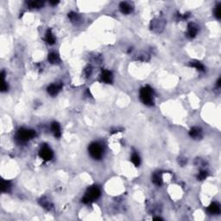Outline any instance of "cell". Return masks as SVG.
I'll use <instances>...</instances> for the list:
<instances>
[{
	"label": "cell",
	"instance_id": "10",
	"mask_svg": "<svg viewBox=\"0 0 221 221\" xmlns=\"http://www.w3.org/2000/svg\"><path fill=\"white\" fill-rule=\"evenodd\" d=\"M207 210L212 214H219L220 213V206L217 202H213L207 207Z\"/></svg>",
	"mask_w": 221,
	"mask_h": 221
},
{
	"label": "cell",
	"instance_id": "15",
	"mask_svg": "<svg viewBox=\"0 0 221 221\" xmlns=\"http://www.w3.org/2000/svg\"><path fill=\"white\" fill-rule=\"evenodd\" d=\"M152 181H153L154 184H155L156 186H161V185L163 184V177H162V174L159 173V172L155 173L154 175H153Z\"/></svg>",
	"mask_w": 221,
	"mask_h": 221
},
{
	"label": "cell",
	"instance_id": "22",
	"mask_svg": "<svg viewBox=\"0 0 221 221\" xmlns=\"http://www.w3.org/2000/svg\"><path fill=\"white\" fill-rule=\"evenodd\" d=\"M207 175H208V174H207L206 171H200L199 173V175H197V178H198L199 181H203V180H205L207 177Z\"/></svg>",
	"mask_w": 221,
	"mask_h": 221
},
{
	"label": "cell",
	"instance_id": "18",
	"mask_svg": "<svg viewBox=\"0 0 221 221\" xmlns=\"http://www.w3.org/2000/svg\"><path fill=\"white\" fill-rule=\"evenodd\" d=\"M130 161L132 162V163H133L136 167H138V166L140 165V162H141V161H140V157H139V155H138L137 153H135V152H134L133 154H132V155H131Z\"/></svg>",
	"mask_w": 221,
	"mask_h": 221
},
{
	"label": "cell",
	"instance_id": "25",
	"mask_svg": "<svg viewBox=\"0 0 221 221\" xmlns=\"http://www.w3.org/2000/svg\"><path fill=\"white\" fill-rule=\"evenodd\" d=\"M50 4H53V5H55V4H57L59 3L58 1H50L49 2Z\"/></svg>",
	"mask_w": 221,
	"mask_h": 221
},
{
	"label": "cell",
	"instance_id": "17",
	"mask_svg": "<svg viewBox=\"0 0 221 221\" xmlns=\"http://www.w3.org/2000/svg\"><path fill=\"white\" fill-rule=\"evenodd\" d=\"M11 188V184L9 181H3L1 184V191L2 192H9Z\"/></svg>",
	"mask_w": 221,
	"mask_h": 221
},
{
	"label": "cell",
	"instance_id": "1",
	"mask_svg": "<svg viewBox=\"0 0 221 221\" xmlns=\"http://www.w3.org/2000/svg\"><path fill=\"white\" fill-rule=\"evenodd\" d=\"M153 90L150 87H144L141 88L140 90V100L142 103L146 105L151 106L154 104V100H153Z\"/></svg>",
	"mask_w": 221,
	"mask_h": 221
},
{
	"label": "cell",
	"instance_id": "26",
	"mask_svg": "<svg viewBox=\"0 0 221 221\" xmlns=\"http://www.w3.org/2000/svg\"><path fill=\"white\" fill-rule=\"evenodd\" d=\"M217 87H220V79H218V81H217Z\"/></svg>",
	"mask_w": 221,
	"mask_h": 221
},
{
	"label": "cell",
	"instance_id": "8",
	"mask_svg": "<svg viewBox=\"0 0 221 221\" xmlns=\"http://www.w3.org/2000/svg\"><path fill=\"white\" fill-rule=\"evenodd\" d=\"M197 33H198V28H197L196 25L194 24V23H188V33H187L188 36H189L190 38L195 37Z\"/></svg>",
	"mask_w": 221,
	"mask_h": 221
},
{
	"label": "cell",
	"instance_id": "27",
	"mask_svg": "<svg viewBox=\"0 0 221 221\" xmlns=\"http://www.w3.org/2000/svg\"><path fill=\"white\" fill-rule=\"evenodd\" d=\"M154 219L155 220H161L162 219H161V218H155Z\"/></svg>",
	"mask_w": 221,
	"mask_h": 221
},
{
	"label": "cell",
	"instance_id": "20",
	"mask_svg": "<svg viewBox=\"0 0 221 221\" xmlns=\"http://www.w3.org/2000/svg\"><path fill=\"white\" fill-rule=\"evenodd\" d=\"M40 203H41V205H42V206L44 207V208L48 209V210H49V209L52 208V206H53V205L50 203V201L48 199H42L41 200V201H40Z\"/></svg>",
	"mask_w": 221,
	"mask_h": 221
},
{
	"label": "cell",
	"instance_id": "14",
	"mask_svg": "<svg viewBox=\"0 0 221 221\" xmlns=\"http://www.w3.org/2000/svg\"><path fill=\"white\" fill-rule=\"evenodd\" d=\"M45 41L49 45H53L55 42V37H54V34L52 33V31L50 29L47 30L46 35H45Z\"/></svg>",
	"mask_w": 221,
	"mask_h": 221
},
{
	"label": "cell",
	"instance_id": "6",
	"mask_svg": "<svg viewBox=\"0 0 221 221\" xmlns=\"http://www.w3.org/2000/svg\"><path fill=\"white\" fill-rule=\"evenodd\" d=\"M62 83L51 84L47 88V92L51 96H55L62 90Z\"/></svg>",
	"mask_w": 221,
	"mask_h": 221
},
{
	"label": "cell",
	"instance_id": "13",
	"mask_svg": "<svg viewBox=\"0 0 221 221\" xmlns=\"http://www.w3.org/2000/svg\"><path fill=\"white\" fill-rule=\"evenodd\" d=\"M48 60L51 64H58L61 62L60 56L58 55L57 53L55 52H51L49 55H48Z\"/></svg>",
	"mask_w": 221,
	"mask_h": 221
},
{
	"label": "cell",
	"instance_id": "19",
	"mask_svg": "<svg viewBox=\"0 0 221 221\" xmlns=\"http://www.w3.org/2000/svg\"><path fill=\"white\" fill-rule=\"evenodd\" d=\"M44 4V2L42 1H32V2H29V5L31 7V8H36V9H39L41 8L43 6Z\"/></svg>",
	"mask_w": 221,
	"mask_h": 221
},
{
	"label": "cell",
	"instance_id": "9",
	"mask_svg": "<svg viewBox=\"0 0 221 221\" xmlns=\"http://www.w3.org/2000/svg\"><path fill=\"white\" fill-rule=\"evenodd\" d=\"M119 9L121 11L122 13L124 14H130V12H132L133 11V7L127 2H122L119 4Z\"/></svg>",
	"mask_w": 221,
	"mask_h": 221
},
{
	"label": "cell",
	"instance_id": "7",
	"mask_svg": "<svg viewBox=\"0 0 221 221\" xmlns=\"http://www.w3.org/2000/svg\"><path fill=\"white\" fill-rule=\"evenodd\" d=\"M100 77H101L102 81L104 82V83L111 84L113 82V74H112V72L108 71V70H103L102 73H101V76Z\"/></svg>",
	"mask_w": 221,
	"mask_h": 221
},
{
	"label": "cell",
	"instance_id": "3",
	"mask_svg": "<svg viewBox=\"0 0 221 221\" xmlns=\"http://www.w3.org/2000/svg\"><path fill=\"white\" fill-rule=\"evenodd\" d=\"M100 196V190L98 187H91L87 189L85 196L82 198V202L89 204L93 200H97Z\"/></svg>",
	"mask_w": 221,
	"mask_h": 221
},
{
	"label": "cell",
	"instance_id": "23",
	"mask_svg": "<svg viewBox=\"0 0 221 221\" xmlns=\"http://www.w3.org/2000/svg\"><path fill=\"white\" fill-rule=\"evenodd\" d=\"M68 17L72 20V22H76L79 20V16L78 14L75 12H70L68 13Z\"/></svg>",
	"mask_w": 221,
	"mask_h": 221
},
{
	"label": "cell",
	"instance_id": "16",
	"mask_svg": "<svg viewBox=\"0 0 221 221\" xmlns=\"http://www.w3.org/2000/svg\"><path fill=\"white\" fill-rule=\"evenodd\" d=\"M190 67L196 68L198 71H200V72H204L205 71L204 65H203L202 63H200V62H197V61H193V62H190Z\"/></svg>",
	"mask_w": 221,
	"mask_h": 221
},
{
	"label": "cell",
	"instance_id": "12",
	"mask_svg": "<svg viewBox=\"0 0 221 221\" xmlns=\"http://www.w3.org/2000/svg\"><path fill=\"white\" fill-rule=\"evenodd\" d=\"M201 133H202V131H201L200 128H199V127H193V128L190 130L189 136L192 138H194V139H199V138H201Z\"/></svg>",
	"mask_w": 221,
	"mask_h": 221
},
{
	"label": "cell",
	"instance_id": "24",
	"mask_svg": "<svg viewBox=\"0 0 221 221\" xmlns=\"http://www.w3.org/2000/svg\"><path fill=\"white\" fill-rule=\"evenodd\" d=\"M85 74H86V75L87 76H90L91 75V74H92V67H87L86 69H85Z\"/></svg>",
	"mask_w": 221,
	"mask_h": 221
},
{
	"label": "cell",
	"instance_id": "5",
	"mask_svg": "<svg viewBox=\"0 0 221 221\" xmlns=\"http://www.w3.org/2000/svg\"><path fill=\"white\" fill-rule=\"evenodd\" d=\"M39 156L44 161H50L53 158L54 154L49 147L44 145L41 148V150H39Z\"/></svg>",
	"mask_w": 221,
	"mask_h": 221
},
{
	"label": "cell",
	"instance_id": "4",
	"mask_svg": "<svg viewBox=\"0 0 221 221\" xmlns=\"http://www.w3.org/2000/svg\"><path fill=\"white\" fill-rule=\"evenodd\" d=\"M36 136V131L33 130L20 129L17 131V139L22 142H25L32 139Z\"/></svg>",
	"mask_w": 221,
	"mask_h": 221
},
{
	"label": "cell",
	"instance_id": "21",
	"mask_svg": "<svg viewBox=\"0 0 221 221\" xmlns=\"http://www.w3.org/2000/svg\"><path fill=\"white\" fill-rule=\"evenodd\" d=\"M213 14H214V17H216L217 19H220L221 17V10H220V4H219L215 7L214 11H213Z\"/></svg>",
	"mask_w": 221,
	"mask_h": 221
},
{
	"label": "cell",
	"instance_id": "2",
	"mask_svg": "<svg viewBox=\"0 0 221 221\" xmlns=\"http://www.w3.org/2000/svg\"><path fill=\"white\" fill-rule=\"evenodd\" d=\"M88 150H89L90 155H91L93 159H95V160H100V159L102 158L103 154H104V149H103V147H102V145L100 144V142H92V143L89 145Z\"/></svg>",
	"mask_w": 221,
	"mask_h": 221
},
{
	"label": "cell",
	"instance_id": "11",
	"mask_svg": "<svg viewBox=\"0 0 221 221\" xmlns=\"http://www.w3.org/2000/svg\"><path fill=\"white\" fill-rule=\"evenodd\" d=\"M51 130L54 134V136L55 138H60L62 136V130H61V126L57 122H54L52 125H51Z\"/></svg>",
	"mask_w": 221,
	"mask_h": 221
}]
</instances>
